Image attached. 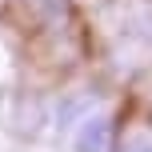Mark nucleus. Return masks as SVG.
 Returning a JSON list of instances; mask_svg holds the SVG:
<instances>
[{"mask_svg":"<svg viewBox=\"0 0 152 152\" xmlns=\"http://www.w3.org/2000/svg\"><path fill=\"white\" fill-rule=\"evenodd\" d=\"M116 64L128 72L148 68L152 64V12H132L120 24V36H116Z\"/></svg>","mask_w":152,"mask_h":152,"instance_id":"f257e3e1","label":"nucleus"},{"mask_svg":"<svg viewBox=\"0 0 152 152\" xmlns=\"http://www.w3.org/2000/svg\"><path fill=\"white\" fill-rule=\"evenodd\" d=\"M0 128L20 132V136H36L48 128V104L24 96V92H0Z\"/></svg>","mask_w":152,"mask_h":152,"instance_id":"f03ea898","label":"nucleus"},{"mask_svg":"<svg viewBox=\"0 0 152 152\" xmlns=\"http://www.w3.org/2000/svg\"><path fill=\"white\" fill-rule=\"evenodd\" d=\"M116 120L112 112H104V108H92V112H84L80 120L72 124L68 132V144L72 152H116Z\"/></svg>","mask_w":152,"mask_h":152,"instance_id":"7ed1b4c3","label":"nucleus"}]
</instances>
